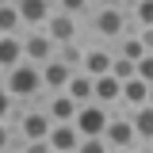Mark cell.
Instances as JSON below:
<instances>
[{
	"mask_svg": "<svg viewBox=\"0 0 153 153\" xmlns=\"http://www.w3.org/2000/svg\"><path fill=\"white\" fill-rule=\"evenodd\" d=\"M0 84L16 96V100H23V103H31V100H38V96L46 92L42 88V69L31 65V61H19L16 69H8V73L0 76Z\"/></svg>",
	"mask_w": 153,
	"mask_h": 153,
	"instance_id": "1",
	"label": "cell"
},
{
	"mask_svg": "<svg viewBox=\"0 0 153 153\" xmlns=\"http://www.w3.org/2000/svg\"><path fill=\"white\" fill-rule=\"evenodd\" d=\"M12 126H16V134L23 138V146H27V142H42V138H50L54 119H50V111H46V107L27 103V107H19V115L12 119Z\"/></svg>",
	"mask_w": 153,
	"mask_h": 153,
	"instance_id": "2",
	"label": "cell"
},
{
	"mask_svg": "<svg viewBox=\"0 0 153 153\" xmlns=\"http://www.w3.org/2000/svg\"><path fill=\"white\" fill-rule=\"evenodd\" d=\"M88 23H92V35H96V42H111V46H115V42L123 38L126 16H123L119 8H92Z\"/></svg>",
	"mask_w": 153,
	"mask_h": 153,
	"instance_id": "3",
	"label": "cell"
},
{
	"mask_svg": "<svg viewBox=\"0 0 153 153\" xmlns=\"http://www.w3.org/2000/svg\"><path fill=\"white\" fill-rule=\"evenodd\" d=\"M107 119H111V107H100V103H80L76 107V119L73 126L80 138H103V130H107Z\"/></svg>",
	"mask_w": 153,
	"mask_h": 153,
	"instance_id": "4",
	"label": "cell"
},
{
	"mask_svg": "<svg viewBox=\"0 0 153 153\" xmlns=\"http://www.w3.org/2000/svg\"><path fill=\"white\" fill-rule=\"evenodd\" d=\"M103 142L111 149H138V134H134V123H130L126 111H111L107 130H103Z\"/></svg>",
	"mask_w": 153,
	"mask_h": 153,
	"instance_id": "5",
	"label": "cell"
},
{
	"mask_svg": "<svg viewBox=\"0 0 153 153\" xmlns=\"http://www.w3.org/2000/svg\"><path fill=\"white\" fill-rule=\"evenodd\" d=\"M54 54H57V46H54V38L46 35L42 27L38 31H23V57L31 61V65H46V61H54Z\"/></svg>",
	"mask_w": 153,
	"mask_h": 153,
	"instance_id": "6",
	"label": "cell"
},
{
	"mask_svg": "<svg viewBox=\"0 0 153 153\" xmlns=\"http://www.w3.org/2000/svg\"><path fill=\"white\" fill-rule=\"evenodd\" d=\"M111 61H115V46L111 42H84V65H80V73L88 76H103L111 73Z\"/></svg>",
	"mask_w": 153,
	"mask_h": 153,
	"instance_id": "7",
	"label": "cell"
},
{
	"mask_svg": "<svg viewBox=\"0 0 153 153\" xmlns=\"http://www.w3.org/2000/svg\"><path fill=\"white\" fill-rule=\"evenodd\" d=\"M46 35L54 38V46H65V42H80V19L76 16H65V12H57L46 19V27H42Z\"/></svg>",
	"mask_w": 153,
	"mask_h": 153,
	"instance_id": "8",
	"label": "cell"
},
{
	"mask_svg": "<svg viewBox=\"0 0 153 153\" xmlns=\"http://www.w3.org/2000/svg\"><path fill=\"white\" fill-rule=\"evenodd\" d=\"M92 100L100 107H111V111H123V80L111 73L92 76Z\"/></svg>",
	"mask_w": 153,
	"mask_h": 153,
	"instance_id": "9",
	"label": "cell"
},
{
	"mask_svg": "<svg viewBox=\"0 0 153 153\" xmlns=\"http://www.w3.org/2000/svg\"><path fill=\"white\" fill-rule=\"evenodd\" d=\"M16 8H19V19H23V31H38L54 16V0H16Z\"/></svg>",
	"mask_w": 153,
	"mask_h": 153,
	"instance_id": "10",
	"label": "cell"
},
{
	"mask_svg": "<svg viewBox=\"0 0 153 153\" xmlns=\"http://www.w3.org/2000/svg\"><path fill=\"white\" fill-rule=\"evenodd\" d=\"M73 73H76V69H69L65 61L54 57V61L42 65V88H46V92H65V84L73 80Z\"/></svg>",
	"mask_w": 153,
	"mask_h": 153,
	"instance_id": "11",
	"label": "cell"
},
{
	"mask_svg": "<svg viewBox=\"0 0 153 153\" xmlns=\"http://www.w3.org/2000/svg\"><path fill=\"white\" fill-rule=\"evenodd\" d=\"M19 61H27L23 57V31L19 35H0V76L8 69H16Z\"/></svg>",
	"mask_w": 153,
	"mask_h": 153,
	"instance_id": "12",
	"label": "cell"
},
{
	"mask_svg": "<svg viewBox=\"0 0 153 153\" xmlns=\"http://www.w3.org/2000/svg\"><path fill=\"white\" fill-rule=\"evenodd\" d=\"M76 107H80V103H76L69 92H50V96H46V111H50L54 123H73Z\"/></svg>",
	"mask_w": 153,
	"mask_h": 153,
	"instance_id": "13",
	"label": "cell"
},
{
	"mask_svg": "<svg viewBox=\"0 0 153 153\" xmlns=\"http://www.w3.org/2000/svg\"><path fill=\"white\" fill-rule=\"evenodd\" d=\"M46 142L54 146V153H76L80 134H76L73 123H54V130H50V138H46Z\"/></svg>",
	"mask_w": 153,
	"mask_h": 153,
	"instance_id": "14",
	"label": "cell"
},
{
	"mask_svg": "<svg viewBox=\"0 0 153 153\" xmlns=\"http://www.w3.org/2000/svg\"><path fill=\"white\" fill-rule=\"evenodd\" d=\"M149 103V84L142 76H130L123 80V111H134V107H146Z\"/></svg>",
	"mask_w": 153,
	"mask_h": 153,
	"instance_id": "15",
	"label": "cell"
},
{
	"mask_svg": "<svg viewBox=\"0 0 153 153\" xmlns=\"http://www.w3.org/2000/svg\"><path fill=\"white\" fill-rule=\"evenodd\" d=\"M130 115V123H134V134H138V146H149L153 142V107L146 103V107H134Z\"/></svg>",
	"mask_w": 153,
	"mask_h": 153,
	"instance_id": "16",
	"label": "cell"
},
{
	"mask_svg": "<svg viewBox=\"0 0 153 153\" xmlns=\"http://www.w3.org/2000/svg\"><path fill=\"white\" fill-rule=\"evenodd\" d=\"M19 31H23V19L16 0H0V35H19Z\"/></svg>",
	"mask_w": 153,
	"mask_h": 153,
	"instance_id": "17",
	"label": "cell"
},
{
	"mask_svg": "<svg viewBox=\"0 0 153 153\" xmlns=\"http://www.w3.org/2000/svg\"><path fill=\"white\" fill-rule=\"evenodd\" d=\"M65 92L73 96L76 103H92V76L88 73H73V80L65 84Z\"/></svg>",
	"mask_w": 153,
	"mask_h": 153,
	"instance_id": "18",
	"label": "cell"
},
{
	"mask_svg": "<svg viewBox=\"0 0 153 153\" xmlns=\"http://www.w3.org/2000/svg\"><path fill=\"white\" fill-rule=\"evenodd\" d=\"M57 61H65L69 69H76L80 73V65H84V42H65V46H57Z\"/></svg>",
	"mask_w": 153,
	"mask_h": 153,
	"instance_id": "19",
	"label": "cell"
},
{
	"mask_svg": "<svg viewBox=\"0 0 153 153\" xmlns=\"http://www.w3.org/2000/svg\"><path fill=\"white\" fill-rule=\"evenodd\" d=\"M115 54H119V57H126V61H134V65H138V61H142V57L149 54V50L142 46V38H119V42H115Z\"/></svg>",
	"mask_w": 153,
	"mask_h": 153,
	"instance_id": "20",
	"label": "cell"
},
{
	"mask_svg": "<svg viewBox=\"0 0 153 153\" xmlns=\"http://www.w3.org/2000/svg\"><path fill=\"white\" fill-rule=\"evenodd\" d=\"M57 12H65V16H92V0H54Z\"/></svg>",
	"mask_w": 153,
	"mask_h": 153,
	"instance_id": "21",
	"label": "cell"
},
{
	"mask_svg": "<svg viewBox=\"0 0 153 153\" xmlns=\"http://www.w3.org/2000/svg\"><path fill=\"white\" fill-rule=\"evenodd\" d=\"M16 103H19V100L8 92L4 84H0V123H12V119L19 115V107H16Z\"/></svg>",
	"mask_w": 153,
	"mask_h": 153,
	"instance_id": "22",
	"label": "cell"
},
{
	"mask_svg": "<svg viewBox=\"0 0 153 153\" xmlns=\"http://www.w3.org/2000/svg\"><path fill=\"white\" fill-rule=\"evenodd\" d=\"M111 76H119V80H130V76H138V65L115 54V61H111Z\"/></svg>",
	"mask_w": 153,
	"mask_h": 153,
	"instance_id": "23",
	"label": "cell"
},
{
	"mask_svg": "<svg viewBox=\"0 0 153 153\" xmlns=\"http://www.w3.org/2000/svg\"><path fill=\"white\" fill-rule=\"evenodd\" d=\"M12 146H23V138L16 134V126H12V123H0V153H8Z\"/></svg>",
	"mask_w": 153,
	"mask_h": 153,
	"instance_id": "24",
	"label": "cell"
},
{
	"mask_svg": "<svg viewBox=\"0 0 153 153\" xmlns=\"http://www.w3.org/2000/svg\"><path fill=\"white\" fill-rule=\"evenodd\" d=\"M134 19H138V27H153V0H138Z\"/></svg>",
	"mask_w": 153,
	"mask_h": 153,
	"instance_id": "25",
	"label": "cell"
},
{
	"mask_svg": "<svg viewBox=\"0 0 153 153\" xmlns=\"http://www.w3.org/2000/svg\"><path fill=\"white\" fill-rule=\"evenodd\" d=\"M76 153H111V146H107L103 138H80Z\"/></svg>",
	"mask_w": 153,
	"mask_h": 153,
	"instance_id": "26",
	"label": "cell"
},
{
	"mask_svg": "<svg viewBox=\"0 0 153 153\" xmlns=\"http://www.w3.org/2000/svg\"><path fill=\"white\" fill-rule=\"evenodd\" d=\"M138 76H142L146 84H153V54H146L142 61H138Z\"/></svg>",
	"mask_w": 153,
	"mask_h": 153,
	"instance_id": "27",
	"label": "cell"
},
{
	"mask_svg": "<svg viewBox=\"0 0 153 153\" xmlns=\"http://www.w3.org/2000/svg\"><path fill=\"white\" fill-rule=\"evenodd\" d=\"M23 149H27V153H54V146H50V142L42 138V142H27Z\"/></svg>",
	"mask_w": 153,
	"mask_h": 153,
	"instance_id": "28",
	"label": "cell"
},
{
	"mask_svg": "<svg viewBox=\"0 0 153 153\" xmlns=\"http://www.w3.org/2000/svg\"><path fill=\"white\" fill-rule=\"evenodd\" d=\"M138 38H142V46L153 54V27H142V35H138Z\"/></svg>",
	"mask_w": 153,
	"mask_h": 153,
	"instance_id": "29",
	"label": "cell"
},
{
	"mask_svg": "<svg viewBox=\"0 0 153 153\" xmlns=\"http://www.w3.org/2000/svg\"><path fill=\"white\" fill-rule=\"evenodd\" d=\"M92 8H119V0H92Z\"/></svg>",
	"mask_w": 153,
	"mask_h": 153,
	"instance_id": "30",
	"label": "cell"
},
{
	"mask_svg": "<svg viewBox=\"0 0 153 153\" xmlns=\"http://www.w3.org/2000/svg\"><path fill=\"white\" fill-rule=\"evenodd\" d=\"M138 153H153V142H149V146H138Z\"/></svg>",
	"mask_w": 153,
	"mask_h": 153,
	"instance_id": "31",
	"label": "cell"
},
{
	"mask_svg": "<svg viewBox=\"0 0 153 153\" xmlns=\"http://www.w3.org/2000/svg\"><path fill=\"white\" fill-rule=\"evenodd\" d=\"M8 153H27V149H23V146H12V149H8Z\"/></svg>",
	"mask_w": 153,
	"mask_h": 153,
	"instance_id": "32",
	"label": "cell"
},
{
	"mask_svg": "<svg viewBox=\"0 0 153 153\" xmlns=\"http://www.w3.org/2000/svg\"><path fill=\"white\" fill-rule=\"evenodd\" d=\"M111 153H138V149H111Z\"/></svg>",
	"mask_w": 153,
	"mask_h": 153,
	"instance_id": "33",
	"label": "cell"
},
{
	"mask_svg": "<svg viewBox=\"0 0 153 153\" xmlns=\"http://www.w3.org/2000/svg\"><path fill=\"white\" fill-rule=\"evenodd\" d=\"M149 107H153V84H149Z\"/></svg>",
	"mask_w": 153,
	"mask_h": 153,
	"instance_id": "34",
	"label": "cell"
}]
</instances>
